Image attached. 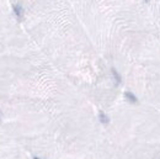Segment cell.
Wrapping results in <instances>:
<instances>
[{
    "label": "cell",
    "instance_id": "1",
    "mask_svg": "<svg viewBox=\"0 0 160 159\" xmlns=\"http://www.w3.org/2000/svg\"><path fill=\"white\" fill-rule=\"evenodd\" d=\"M139 115L121 159H160V116L150 110Z\"/></svg>",
    "mask_w": 160,
    "mask_h": 159
},
{
    "label": "cell",
    "instance_id": "2",
    "mask_svg": "<svg viewBox=\"0 0 160 159\" xmlns=\"http://www.w3.org/2000/svg\"><path fill=\"white\" fill-rule=\"evenodd\" d=\"M12 10H14V14L16 15V18H18L19 20H22L23 14H25L23 7H22L20 4H14V5H12Z\"/></svg>",
    "mask_w": 160,
    "mask_h": 159
},
{
    "label": "cell",
    "instance_id": "3",
    "mask_svg": "<svg viewBox=\"0 0 160 159\" xmlns=\"http://www.w3.org/2000/svg\"><path fill=\"white\" fill-rule=\"evenodd\" d=\"M124 97L126 100L129 103V104H138V97L134 95L133 93H131V91H124Z\"/></svg>",
    "mask_w": 160,
    "mask_h": 159
},
{
    "label": "cell",
    "instance_id": "4",
    "mask_svg": "<svg viewBox=\"0 0 160 159\" xmlns=\"http://www.w3.org/2000/svg\"><path fill=\"white\" fill-rule=\"evenodd\" d=\"M111 73H112V77H113V79H115V81H116V84H117V85H120L121 83H122V77H121V74L117 72L116 68H112V69H111Z\"/></svg>",
    "mask_w": 160,
    "mask_h": 159
},
{
    "label": "cell",
    "instance_id": "5",
    "mask_svg": "<svg viewBox=\"0 0 160 159\" xmlns=\"http://www.w3.org/2000/svg\"><path fill=\"white\" fill-rule=\"evenodd\" d=\"M99 120L102 125H108L110 123V117H108L105 112H100L99 114Z\"/></svg>",
    "mask_w": 160,
    "mask_h": 159
},
{
    "label": "cell",
    "instance_id": "6",
    "mask_svg": "<svg viewBox=\"0 0 160 159\" xmlns=\"http://www.w3.org/2000/svg\"><path fill=\"white\" fill-rule=\"evenodd\" d=\"M144 1H145V3H149V0H144Z\"/></svg>",
    "mask_w": 160,
    "mask_h": 159
}]
</instances>
